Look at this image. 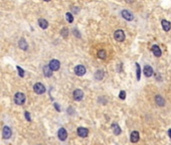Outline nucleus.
<instances>
[{"instance_id": "obj_32", "label": "nucleus", "mask_w": 171, "mask_h": 145, "mask_svg": "<svg viewBox=\"0 0 171 145\" xmlns=\"http://www.w3.org/2000/svg\"><path fill=\"white\" fill-rule=\"evenodd\" d=\"M44 1H46V2H47V1H50V0H44Z\"/></svg>"}, {"instance_id": "obj_3", "label": "nucleus", "mask_w": 171, "mask_h": 145, "mask_svg": "<svg viewBox=\"0 0 171 145\" xmlns=\"http://www.w3.org/2000/svg\"><path fill=\"white\" fill-rule=\"evenodd\" d=\"M114 37L117 41H124L125 40V32L122 30V29H118V30H116L115 33H114Z\"/></svg>"}, {"instance_id": "obj_24", "label": "nucleus", "mask_w": 171, "mask_h": 145, "mask_svg": "<svg viewBox=\"0 0 171 145\" xmlns=\"http://www.w3.org/2000/svg\"><path fill=\"white\" fill-rule=\"evenodd\" d=\"M60 33H61V36L66 38V37H68V35H69V29H68V28H62L61 31H60Z\"/></svg>"}, {"instance_id": "obj_12", "label": "nucleus", "mask_w": 171, "mask_h": 145, "mask_svg": "<svg viewBox=\"0 0 171 145\" xmlns=\"http://www.w3.org/2000/svg\"><path fill=\"white\" fill-rule=\"evenodd\" d=\"M151 50H152V52L154 53L155 57H157V58L161 57L162 51H161V49H160V48L157 46V44H154V46L152 47V48H151Z\"/></svg>"}, {"instance_id": "obj_30", "label": "nucleus", "mask_w": 171, "mask_h": 145, "mask_svg": "<svg viewBox=\"0 0 171 145\" xmlns=\"http://www.w3.org/2000/svg\"><path fill=\"white\" fill-rule=\"evenodd\" d=\"M125 1H126L127 3H133V2H134V0H125Z\"/></svg>"}, {"instance_id": "obj_1", "label": "nucleus", "mask_w": 171, "mask_h": 145, "mask_svg": "<svg viewBox=\"0 0 171 145\" xmlns=\"http://www.w3.org/2000/svg\"><path fill=\"white\" fill-rule=\"evenodd\" d=\"M25 100H26V97H25V95L23 93L19 92V93H16L14 95V103L16 105H19V106L23 105L25 103Z\"/></svg>"}, {"instance_id": "obj_13", "label": "nucleus", "mask_w": 171, "mask_h": 145, "mask_svg": "<svg viewBox=\"0 0 171 145\" xmlns=\"http://www.w3.org/2000/svg\"><path fill=\"white\" fill-rule=\"evenodd\" d=\"M18 47H19V48H21L22 50H26L28 48L27 41L24 38H20V40L18 41Z\"/></svg>"}, {"instance_id": "obj_19", "label": "nucleus", "mask_w": 171, "mask_h": 145, "mask_svg": "<svg viewBox=\"0 0 171 145\" xmlns=\"http://www.w3.org/2000/svg\"><path fill=\"white\" fill-rule=\"evenodd\" d=\"M38 24H39V26L42 29H46L48 27V22L45 19H43V18H39L38 19Z\"/></svg>"}, {"instance_id": "obj_27", "label": "nucleus", "mask_w": 171, "mask_h": 145, "mask_svg": "<svg viewBox=\"0 0 171 145\" xmlns=\"http://www.w3.org/2000/svg\"><path fill=\"white\" fill-rule=\"evenodd\" d=\"M119 97H120V99L125 100V98H126V92L125 91H121L120 94H119Z\"/></svg>"}, {"instance_id": "obj_11", "label": "nucleus", "mask_w": 171, "mask_h": 145, "mask_svg": "<svg viewBox=\"0 0 171 145\" xmlns=\"http://www.w3.org/2000/svg\"><path fill=\"white\" fill-rule=\"evenodd\" d=\"M143 73H144V75L146 76V77H151V76H153V69H152V66H150V65H145L144 66V69H143Z\"/></svg>"}, {"instance_id": "obj_10", "label": "nucleus", "mask_w": 171, "mask_h": 145, "mask_svg": "<svg viewBox=\"0 0 171 145\" xmlns=\"http://www.w3.org/2000/svg\"><path fill=\"white\" fill-rule=\"evenodd\" d=\"M74 73H76L77 76L82 77V76H84L86 74V68L84 65H82V64H79V65H77L76 68H74Z\"/></svg>"}, {"instance_id": "obj_14", "label": "nucleus", "mask_w": 171, "mask_h": 145, "mask_svg": "<svg viewBox=\"0 0 171 145\" xmlns=\"http://www.w3.org/2000/svg\"><path fill=\"white\" fill-rule=\"evenodd\" d=\"M139 139H140V136H139V133L137 131H133L131 133V136H130V140L132 143H136L139 141Z\"/></svg>"}, {"instance_id": "obj_23", "label": "nucleus", "mask_w": 171, "mask_h": 145, "mask_svg": "<svg viewBox=\"0 0 171 145\" xmlns=\"http://www.w3.org/2000/svg\"><path fill=\"white\" fill-rule=\"evenodd\" d=\"M136 69H137V80L139 81L140 80V77H141V69H140L139 64H136Z\"/></svg>"}, {"instance_id": "obj_29", "label": "nucleus", "mask_w": 171, "mask_h": 145, "mask_svg": "<svg viewBox=\"0 0 171 145\" xmlns=\"http://www.w3.org/2000/svg\"><path fill=\"white\" fill-rule=\"evenodd\" d=\"M55 107H56V109H57V111H60V108H59V106H58V104H55Z\"/></svg>"}, {"instance_id": "obj_17", "label": "nucleus", "mask_w": 171, "mask_h": 145, "mask_svg": "<svg viewBox=\"0 0 171 145\" xmlns=\"http://www.w3.org/2000/svg\"><path fill=\"white\" fill-rule=\"evenodd\" d=\"M161 25H162L163 30H165V31H169V30L171 29V23H170L168 20L163 19V20L161 21Z\"/></svg>"}, {"instance_id": "obj_4", "label": "nucleus", "mask_w": 171, "mask_h": 145, "mask_svg": "<svg viewBox=\"0 0 171 145\" xmlns=\"http://www.w3.org/2000/svg\"><path fill=\"white\" fill-rule=\"evenodd\" d=\"M72 98L74 101H82L83 98H84V92L80 89H77V90H74L73 93H72Z\"/></svg>"}, {"instance_id": "obj_5", "label": "nucleus", "mask_w": 171, "mask_h": 145, "mask_svg": "<svg viewBox=\"0 0 171 145\" xmlns=\"http://www.w3.org/2000/svg\"><path fill=\"white\" fill-rule=\"evenodd\" d=\"M48 66L50 68V70L52 72H55V71H58L59 68H60V63L57 61V60H51L48 64Z\"/></svg>"}, {"instance_id": "obj_25", "label": "nucleus", "mask_w": 171, "mask_h": 145, "mask_svg": "<svg viewBox=\"0 0 171 145\" xmlns=\"http://www.w3.org/2000/svg\"><path fill=\"white\" fill-rule=\"evenodd\" d=\"M16 69H17V71H18V74H19V76L21 77V78H23L24 77V70H22L20 68V66H16Z\"/></svg>"}, {"instance_id": "obj_9", "label": "nucleus", "mask_w": 171, "mask_h": 145, "mask_svg": "<svg viewBox=\"0 0 171 145\" xmlns=\"http://www.w3.org/2000/svg\"><path fill=\"white\" fill-rule=\"evenodd\" d=\"M121 14H122L123 18L126 19V20H128V21H132V20L134 19V15L130 12V11H128V10H126V9H125V10H122Z\"/></svg>"}, {"instance_id": "obj_6", "label": "nucleus", "mask_w": 171, "mask_h": 145, "mask_svg": "<svg viewBox=\"0 0 171 145\" xmlns=\"http://www.w3.org/2000/svg\"><path fill=\"white\" fill-rule=\"evenodd\" d=\"M57 137L60 141H65L68 138V132L65 128H59L57 131Z\"/></svg>"}, {"instance_id": "obj_22", "label": "nucleus", "mask_w": 171, "mask_h": 145, "mask_svg": "<svg viewBox=\"0 0 171 145\" xmlns=\"http://www.w3.org/2000/svg\"><path fill=\"white\" fill-rule=\"evenodd\" d=\"M66 18H67V20L70 22V23L73 22V15H72L71 12H67V13H66Z\"/></svg>"}, {"instance_id": "obj_8", "label": "nucleus", "mask_w": 171, "mask_h": 145, "mask_svg": "<svg viewBox=\"0 0 171 145\" xmlns=\"http://www.w3.org/2000/svg\"><path fill=\"white\" fill-rule=\"evenodd\" d=\"M12 135V131L8 126H4L3 127V130H2V136L4 139H9Z\"/></svg>"}, {"instance_id": "obj_15", "label": "nucleus", "mask_w": 171, "mask_h": 145, "mask_svg": "<svg viewBox=\"0 0 171 145\" xmlns=\"http://www.w3.org/2000/svg\"><path fill=\"white\" fill-rule=\"evenodd\" d=\"M155 102H156V104H157L158 106H160V107H162V106L165 105V100H164V98H163L162 96H160V95H157V96L155 97Z\"/></svg>"}, {"instance_id": "obj_7", "label": "nucleus", "mask_w": 171, "mask_h": 145, "mask_svg": "<svg viewBox=\"0 0 171 145\" xmlns=\"http://www.w3.org/2000/svg\"><path fill=\"white\" fill-rule=\"evenodd\" d=\"M77 133H78V135L82 138H86L88 135H89V130L87 128H85V127H79L78 130H77Z\"/></svg>"}, {"instance_id": "obj_18", "label": "nucleus", "mask_w": 171, "mask_h": 145, "mask_svg": "<svg viewBox=\"0 0 171 145\" xmlns=\"http://www.w3.org/2000/svg\"><path fill=\"white\" fill-rule=\"evenodd\" d=\"M104 76H105V73L102 70H98L95 73V78H96V80H98V81H102L104 79Z\"/></svg>"}, {"instance_id": "obj_21", "label": "nucleus", "mask_w": 171, "mask_h": 145, "mask_svg": "<svg viewBox=\"0 0 171 145\" xmlns=\"http://www.w3.org/2000/svg\"><path fill=\"white\" fill-rule=\"evenodd\" d=\"M98 58H100V59H102V60H105L106 58H107V52H106V50H104V49H100V50H98Z\"/></svg>"}, {"instance_id": "obj_31", "label": "nucleus", "mask_w": 171, "mask_h": 145, "mask_svg": "<svg viewBox=\"0 0 171 145\" xmlns=\"http://www.w3.org/2000/svg\"><path fill=\"white\" fill-rule=\"evenodd\" d=\"M168 135H169V137L171 138V129H169V130H168Z\"/></svg>"}, {"instance_id": "obj_28", "label": "nucleus", "mask_w": 171, "mask_h": 145, "mask_svg": "<svg viewBox=\"0 0 171 145\" xmlns=\"http://www.w3.org/2000/svg\"><path fill=\"white\" fill-rule=\"evenodd\" d=\"M73 32H74V34H76L78 37H80V36H81V35H80V33H79V31H78L77 29H74V30H73Z\"/></svg>"}, {"instance_id": "obj_2", "label": "nucleus", "mask_w": 171, "mask_h": 145, "mask_svg": "<svg viewBox=\"0 0 171 145\" xmlns=\"http://www.w3.org/2000/svg\"><path fill=\"white\" fill-rule=\"evenodd\" d=\"M33 91L37 95H42V94L45 93V87H44L43 84H41V83H36L33 86Z\"/></svg>"}, {"instance_id": "obj_16", "label": "nucleus", "mask_w": 171, "mask_h": 145, "mask_svg": "<svg viewBox=\"0 0 171 145\" xmlns=\"http://www.w3.org/2000/svg\"><path fill=\"white\" fill-rule=\"evenodd\" d=\"M42 72H43V75L46 77V78H49L52 76V71L50 70V68L48 66V64L44 65L43 68H42Z\"/></svg>"}, {"instance_id": "obj_20", "label": "nucleus", "mask_w": 171, "mask_h": 145, "mask_svg": "<svg viewBox=\"0 0 171 145\" xmlns=\"http://www.w3.org/2000/svg\"><path fill=\"white\" fill-rule=\"evenodd\" d=\"M112 129H113V132H114V134H115V135H120V134H121V132H122L120 126H119L118 124H116V123L112 125Z\"/></svg>"}, {"instance_id": "obj_26", "label": "nucleus", "mask_w": 171, "mask_h": 145, "mask_svg": "<svg viewBox=\"0 0 171 145\" xmlns=\"http://www.w3.org/2000/svg\"><path fill=\"white\" fill-rule=\"evenodd\" d=\"M24 117H25V119H26L28 122H30V121H31L30 114H29V112H27V111H25V112H24Z\"/></svg>"}]
</instances>
